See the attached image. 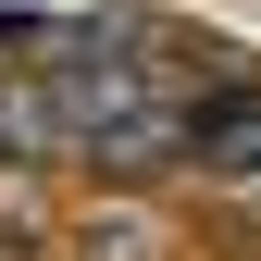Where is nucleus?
Returning a JSON list of instances; mask_svg holds the SVG:
<instances>
[{"label":"nucleus","mask_w":261,"mask_h":261,"mask_svg":"<svg viewBox=\"0 0 261 261\" xmlns=\"http://www.w3.org/2000/svg\"><path fill=\"white\" fill-rule=\"evenodd\" d=\"M62 261H174V224L137 212V199H112V212H87L75 237H62Z\"/></svg>","instance_id":"1"},{"label":"nucleus","mask_w":261,"mask_h":261,"mask_svg":"<svg viewBox=\"0 0 261 261\" xmlns=\"http://www.w3.org/2000/svg\"><path fill=\"white\" fill-rule=\"evenodd\" d=\"M199 174H212V187H261V75L199 124Z\"/></svg>","instance_id":"2"},{"label":"nucleus","mask_w":261,"mask_h":261,"mask_svg":"<svg viewBox=\"0 0 261 261\" xmlns=\"http://www.w3.org/2000/svg\"><path fill=\"white\" fill-rule=\"evenodd\" d=\"M75 137H62V112H50V87L38 75H0V162H62Z\"/></svg>","instance_id":"3"}]
</instances>
